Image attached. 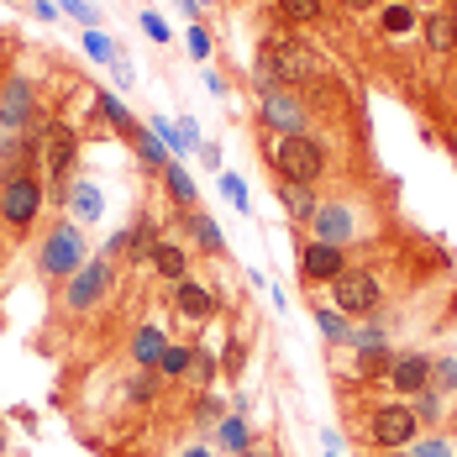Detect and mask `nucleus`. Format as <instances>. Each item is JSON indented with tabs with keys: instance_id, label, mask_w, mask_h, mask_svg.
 I'll list each match as a JSON object with an SVG mask.
<instances>
[{
	"instance_id": "obj_13",
	"label": "nucleus",
	"mask_w": 457,
	"mask_h": 457,
	"mask_svg": "<svg viewBox=\"0 0 457 457\" xmlns=\"http://www.w3.org/2000/svg\"><path fill=\"white\" fill-rule=\"evenodd\" d=\"M420 43H426L431 58H453V53H457V16H453V5H442V11H431V16L420 21Z\"/></svg>"
},
{
	"instance_id": "obj_23",
	"label": "nucleus",
	"mask_w": 457,
	"mask_h": 457,
	"mask_svg": "<svg viewBox=\"0 0 457 457\" xmlns=\"http://www.w3.org/2000/svg\"><path fill=\"white\" fill-rule=\"evenodd\" d=\"M153 269H158V274H163V278H174V284H179V278H184V269H189V263H184V253H179V247H174V242H163V247L153 253Z\"/></svg>"
},
{
	"instance_id": "obj_44",
	"label": "nucleus",
	"mask_w": 457,
	"mask_h": 457,
	"mask_svg": "<svg viewBox=\"0 0 457 457\" xmlns=\"http://www.w3.org/2000/svg\"><path fill=\"white\" fill-rule=\"evenodd\" d=\"M111 69H116V85L127 90V85H132V58H127V53H116V58H111Z\"/></svg>"
},
{
	"instance_id": "obj_37",
	"label": "nucleus",
	"mask_w": 457,
	"mask_h": 457,
	"mask_svg": "<svg viewBox=\"0 0 457 457\" xmlns=\"http://www.w3.org/2000/svg\"><path fill=\"white\" fill-rule=\"evenodd\" d=\"M184 37H189V58H200V63H205V58H211V32H205V27H200V21H195V27H189V32H184Z\"/></svg>"
},
{
	"instance_id": "obj_24",
	"label": "nucleus",
	"mask_w": 457,
	"mask_h": 457,
	"mask_svg": "<svg viewBox=\"0 0 457 457\" xmlns=\"http://www.w3.org/2000/svg\"><path fill=\"white\" fill-rule=\"evenodd\" d=\"M389 368H395V353H389V347L358 353V373H363V378H389Z\"/></svg>"
},
{
	"instance_id": "obj_18",
	"label": "nucleus",
	"mask_w": 457,
	"mask_h": 457,
	"mask_svg": "<svg viewBox=\"0 0 457 457\" xmlns=\"http://www.w3.org/2000/svg\"><path fill=\"white\" fill-rule=\"evenodd\" d=\"M127 137H132V147H137L142 169H153V174H163V169H169V163H174V158H169V147H163V142L153 137V132H142V127H132V132H127Z\"/></svg>"
},
{
	"instance_id": "obj_30",
	"label": "nucleus",
	"mask_w": 457,
	"mask_h": 457,
	"mask_svg": "<svg viewBox=\"0 0 457 457\" xmlns=\"http://www.w3.org/2000/svg\"><path fill=\"white\" fill-rule=\"evenodd\" d=\"M158 247H163V242H158V231L147 227V221L132 227V253H127V258H147V263H153V253H158Z\"/></svg>"
},
{
	"instance_id": "obj_43",
	"label": "nucleus",
	"mask_w": 457,
	"mask_h": 457,
	"mask_svg": "<svg viewBox=\"0 0 457 457\" xmlns=\"http://www.w3.org/2000/svg\"><path fill=\"white\" fill-rule=\"evenodd\" d=\"M353 347H358V353H373V347H384V331H378V326H363V331H353Z\"/></svg>"
},
{
	"instance_id": "obj_27",
	"label": "nucleus",
	"mask_w": 457,
	"mask_h": 457,
	"mask_svg": "<svg viewBox=\"0 0 457 457\" xmlns=\"http://www.w3.org/2000/svg\"><path fill=\"white\" fill-rule=\"evenodd\" d=\"M411 411H415L420 426H436V420H442V389H420L411 400Z\"/></svg>"
},
{
	"instance_id": "obj_25",
	"label": "nucleus",
	"mask_w": 457,
	"mask_h": 457,
	"mask_svg": "<svg viewBox=\"0 0 457 457\" xmlns=\"http://www.w3.org/2000/svg\"><path fill=\"white\" fill-rule=\"evenodd\" d=\"M95 111H100L111 127H121V132H132V127H137V121H132V111H127L116 95H95Z\"/></svg>"
},
{
	"instance_id": "obj_12",
	"label": "nucleus",
	"mask_w": 457,
	"mask_h": 457,
	"mask_svg": "<svg viewBox=\"0 0 457 457\" xmlns=\"http://www.w3.org/2000/svg\"><path fill=\"white\" fill-rule=\"evenodd\" d=\"M431 363H436V358H426V353H400L395 368H389V384H395L405 400H415L420 389H431Z\"/></svg>"
},
{
	"instance_id": "obj_4",
	"label": "nucleus",
	"mask_w": 457,
	"mask_h": 457,
	"mask_svg": "<svg viewBox=\"0 0 457 457\" xmlns=\"http://www.w3.org/2000/svg\"><path fill=\"white\" fill-rule=\"evenodd\" d=\"M37 269H43L47 278H74L79 269H85V231L74 227V221L53 227L47 247L37 253Z\"/></svg>"
},
{
	"instance_id": "obj_50",
	"label": "nucleus",
	"mask_w": 457,
	"mask_h": 457,
	"mask_svg": "<svg viewBox=\"0 0 457 457\" xmlns=\"http://www.w3.org/2000/svg\"><path fill=\"white\" fill-rule=\"evenodd\" d=\"M247 457H274V453H247Z\"/></svg>"
},
{
	"instance_id": "obj_41",
	"label": "nucleus",
	"mask_w": 457,
	"mask_h": 457,
	"mask_svg": "<svg viewBox=\"0 0 457 457\" xmlns=\"http://www.w3.org/2000/svg\"><path fill=\"white\" fill-rule=\"evenodd\" d=\"M142 32H147L153 43H169V21H163L158 11H142Z\"/></svg>"
},
{
	"instance_id": "obj_14",
	"label": "nucleus",
	"mask_w": 457,
	"mask_h": 457,
	"mask_svg": "<svg viewBox=\"0 0 457 457\" xmlns=\"http://www.w3.org/2000/svg\"><path fill=\"white\" fill-rule=\"evenodd\" d=\"M174 305H179V316L195 320V326L216 316V295H211L205 284H195V278H179V284H174Z\"/></svg>"
},
{
	"instance_id": "obj_42",
	"label": "nucleus",
	"mask_w": 457,
	"mask_h": 457,
	"mask_svg": "<svg viewBox=\"0 0 457 457\" xmlns=\"http://www.w3.org/2000/svg\"><path fill=\"white\" fill-rule=\"evenodd\" d=\"M195 420H200V426H216V420H227V411H221V400H211V395H205V400L195 405Z\"/></svg>"
},
{
	"instance_id": "obj_8",
	"label": "nucleus",
	"mask_w": 457,
	"mask_h": 457,
	"mask_svg": "<svg viewBox=\"0 0 457 457\" xmlns=\"http://www.w3.org/2000/svg\"><path fill=\"white\" fill-rule=\"evenodd\" d=\"M111 278H116L111 258H95V263H85L79 274L69 278V289H63V305H69V311H90L95 300H105Z\"/></svg>"
},
{
	"instance_id": "obj_15",
	"label": "nucleus",
	"mask_w": 457,
	"mask_h": 457,
	"mask_svg": "<svg viewBox=\"0 0 457 457\" xmlns=\"http://www.w3.org/2000/svg\"><path fill=\"white\" fill-rule=\"evenodd\" d=\"M311 231H316V242H337V247H347V237H353V211L347 205H331V200H320L316 221H311Z\"/></svg>"
},
{
	"instance_id": "obj_51",
	"label": "nucleus",
	"mask_w": 457,
	"mask_h": 457,
	"mask_svg": "<svg viewBox=\"0 0 457 457\" xmlns=\"http://www.w3.org/2000/svg\"><path fill=\"white\" fill-rule=\"evenodd\" d=\"M453 16H457V0H453Z\"/></svg>"
},
{
	"instance_id": "obj_36",
	"label": "nucleus",
	"mask_w": 457,
	"mask_h": 457,
	"mask_svg": "<svg viewBox=\"0 0 457 457\" xmlns=\"http://www.w3.org/2000/svg\"><path fill=\"white\" fill-rule=\"evenodd\" d=\"M221 195H227V200L237 205V211H242V216L253 211V205H247V184L237 179V174H221Z\"/></svg>"
},
{
	"instance_id": "obj_46",
	"label": "nucleus",
	"mask_w": 457,
	"mask_h": 457,
	"mask_svg": "<svg viewBox=\"0 0 457 457\" xmlns=\"http://www.w3.org/2000/svg\"><path fill=\"white\" fill-rule=\"evenodd\" d=\"M337 5H342V11H373L378 0H337Z\"/></svg>"
},
{
	"instance_id": "obj_17",
	"label": "nucleus",
	"mask_w": 457,
	"mask_h": 457,
	"mask_svg": "<svg viewBox=\"0 0 457 457\" xmlns=\"http://www.w3.org/2000/svg\"><path fill=\"white\" fill-rule=\"evenodd\" d=\"M378 32H384V37H415L420 27H415V5L411 0H389V5H378Z\"/></svg>"
},
{
	"instance_id": "obj_32",
	"label": "nucleus",
	"mask_w": 457,
	"mask_h": 457,
	"mask_svg": "<svg viewBox=\"0 0 457 457\" xmlns=\"http://www.w3.org/2000/svg\"><path fill=\"white\" fill-rule=\"evenodd\" d=\"M184 378H189V384H211V378H216V358L195 347V358H189V373H184Z\"/></svg>"
},
{
	"instance_id": "obj_5",
	"label": "nucleus",
	"mask_w": 457,
	"mask_h": 457,
	"mask_svg": "<svg viewBox=\"0 0 457 457\" xmlns=\"http://www.w3.org/2000/svg\"><path fill=\"white\" fill-rule=\"evenodd\" d=\"M47 189L37 174H5V189H0V216H5V227H32L37 221V211H43Z\"/></svg>"
},
{
	"instance_id": "obj_38",
	"label": "nucleus",
	"mask_w": 457,
	"mask_h": 457,
	"mask_svg": "<svg viewBox=\"0 0 457 457\" xmlns=\"http://www.w3.org/2000/svg\"><path fill=\"white\" fill-rule=\"evenodd\" d=\"M53 5H58V11H69V16H79L85 27H95V21H100V11H95L90 0H53Z\"/></svg>"
},
{
	"instance_id": "obj_33",
	"label": "nucleus",
	"mask_w": 457,
	"mask_h": 457,
	"mask_svg": "<svg viewBox=\"0 0 457 457\" xmlns=\"http://www.w3.org/2000/svg\"><path fill=\"white\" fill-rule=\"evenodd\" d=\"M221 447H231V453H247L253 447V436H247L242 420H221Z\"/></svg>"
},
{
	"instance_id": "obj_9",
	"label": "nucleus",
	"mask_w": 457,
	"mask_h": 457,
	"mask_svg": "<svg viewBox=\"0 0 457 457\" xmlns=\"http://www.w3.org/2000/svg\"><path fill=\"white\" fill-rule=\"evenodd\" d=\"M300 274L311 278V284H337V278L347 274V247H337V242H305L300 247Z\"/></svg>"
},
{
	"instance_id": "obj_19",
	"label": "nucleus",
	"mask_w": 457,
	"mask_h": 457,
	"mask_svg": "<svg viewBox=\"0 0 457 457\" xmlns=\"http://www.w3.org/2000/svg\"><path fill=\"white\" fill-rule=\"evenodd\" d=\"M163 353H169L163 331H158V326H142V331H137V342H132V358H137L142 368H158V363H163Z\"/></svg>"
},
{
	"instance_id": "obj_39",
	"label": "nucleus",
	"mask_w": 457,
	"mask_h": 457,
	"mask_svg": "<svg viewBox=\"0 0 457 457\" xmlns=\"http://www.w3.org/2000/svg\"><path fill=\"white\" fill-rule=\"evenodd\" d=\"M21 137H27V132H16V127L0 116V158H16V153H21Z\"/></svg>"
},
{
	"instance_id": "obj_35",
	"label": "nucleus",
	"mask_w": 457,
	"mask_h": 457,
	"mask_svg": "<svg viewBox=\"0 0 457 457\" xmlns=\"http://www.w3.org/2000/svg\"><path fill=\"white\" fill-rule=\"evenodd\" d=\"M153 137L163 142L169 153H184V147H189V142H184V132H179V127H174V121H163V116L153 121Z\"/></svg>"
},
{
	"instance_id": "obj_34",
	"label": "nucleus",
	"mask_w": 457,
	"mask_h": 457,
	"mask_svg": "<svg viewBox=\"0 0 457 457\" xmlns=\"http://www.w3.org/2000/svg\"><path fill=\"white\" fill-rule=\"evenodd\" d=\"M85 53H90V58H100V63H111V58H116V43H111L100 27H90V32H85Z\"/></svg>"
},
{
	"instance_id": "obj_28",
	"label": "nucleus",
	"mask_w": 457,
	"mask_h": 457,
	"mask_svg": "<svg viewBox=\"0 0 457 457\" xmlns=\"http://www.w3.org/2000/svg\"><path fill=\"white\" fill-rule=\"evenodd\" d=\"M316 326H320L326 342H353V326H347L342 311H316Z\"/></svg>"
},
{
	"instance_id": "obj_3",
	"label": "nucleus",
	"mask_w": 457,
	"mask_h": 457,
	"mask_svg": "<svg viewBox=\"0 0 457 457\" xmlns=\"http://www.w3.org/2000/svg\"><path fill=\"white\" fill-rule=\"evenodd\" d=\"M373 420H368V442L373 447H384V453H400V447H411L415 442V411L411 400H389V405H373Z\"/></svg>"
},
{
	"instance_id": "obj_7",
	"label": "nucleus",
	"mask_w": 457,
	"mask_h": 457,
	"mask_svg": "<svg viewBox=\"0 0 457 457\" xmlns=\"http://www.w3.org/2000/svg\"><path fill=\"white\" fill-rule=\"evenodd\" d=\"M258 116H263V127H269L274 137H300L305 121H311L305 100H300L295 90H269L263 100H258Z\"/></svg>"
},
{
	"instance_id": "obj_1",
	"label": "nucleus",
	"mask_w": 457,
	"mask_h": 457,
	"mask_svg": "<svg viewBox=\"0 0 457 457\" xmlns=\"http://www.w3.org/2000/svg\"><path fill=\"white\" fill-rule=\"evenodd\" d=\"M274 174L284 184H316L326 174V147H320L311 132H300V137H278L274 142Z\"/></svg>"
},
{
	"instance_id": "obj_16",
	"label": "nucleus",
	"mask_w": 457,
	"mask_h": 457,
	"mask_svg": "<svg viewBox=\"0 0 457 457\" xmlns=\"http://www.w3.org/2000/svg\"><path fill=\"white\" fill-rule=\"evenodd\" d=\"M278 205H284V216L295 221V227H311L320 211V200L311 195V184H284L278 179Z\"/></svg>"
},
{
	"instance_id": "obj_48",
	"label": "nucleus",
	"mask_w": 457,
	"mask_h": 457,
	"mask_svg": "<svg viewBox=\"0 0 457 457\" xmlns=\"http://www.w3.org/2000/svg\"><path fill=\"white\" fill-rule=\"evenodd\" d=\"M184 457H211V453H205V447H189V453H184Z\"/></svg>"
},
{
	"instance_id": "obj_11",
	"label": "nucleus",
	"mask_w": 457,
	"mask_h": 457,
	"mask_svg": "<svg viewBox=\"0 0 457 457\" xmlns=\"http://www.w3.org/2000/svg\"><path fill=\"white\" fill-rule=\"evenodd\" d=\"M0 116L16 127V132H32L37 127V105H32V79L27 74H11L5 90H0Z\"/></svg>"
},
{
	"instance_id": "obj_6",
	"label": "nucleus",
	"mask_w": 457,
	"mask_h": 457,
	"mask_svg": "<svg viewBox=\"0 0 457 457\" xmlns=\"http://www.w3.org/2000/svg\"><path fill=\"white\" fill-rule=\"evenodd\" d=\"M331 300L342 316H373L378 300H384V284L373 278V269H347V274L331 284Z\"/></svg>"
},
{
	"instance_id": "obj_10",
	"label": "nucleus",
	"mask_w": 457,
	"mask_h": 457,
	"mask_svg": "<svg viewBox=\"0 0 457 457\" xmlns=\"http://www.w3.org/2000/svg\"><path fill=\"white\" fill-rule=\"evenodd\" d=\"M43 169H47V179H53V189L63 195V179H69V169H74V132H69L63 121H47V132H43Z\"/></svg>"
},
{
	"instance_id": "obj_26",
	"label": "nucleus",
	"mask_w": 457,
	"mask_h": 457,
	"mask_svg": "<svg viewBox=\"0 0 457 457\" xmlns=\"http://www.w3.org/2000/svg\"><path fill=\"white\" fill-rule=\"evenodd\" d=\"M158 384H163V373H158V368H142L137 378L127 384V400H132V405H147V400L158 395Z\"/></svg>"
},
{
	"instance_id": "obj_22",
	"label": "nucleus",
	"mask_w": 457,
	"mask_h": 457,
	"mask_svg": "<svg viewBox=\"0 0 457 457\" xmlns=\"http://www.w3.org/2000/svg\"><path fill=\"white\" fill-rule=\"evenodd\" d=\"M163 179H169V195H174V205H184V211H189V205H195V179L184 174V163H169V169H163Z\"/></svg>"
},
{
	"instance_id": "obj_40",
	"label": "nucleus",
	"mask_w": 457,
	"mask_h": 457,
	"mask_svg": "<svg viewBox=\"0 0 457 457\" xmlns=\"http://www.w3.org/2000/svg\"><path fill=\"white\" fill-rule=\"evenodd\" d=\"M431 384H436V389H457V358L431 363Z\"/></svg>"
},
{
	"instance_id": "obj_31",
	"label": "nucleus",
	"mask_w": 457,
	"mask_h": 457,
	"mask_svg": "<svg viewBox=\"0 0 457 457\" xmlns=\"http://www.w3.org/2000/svg\"><path fill=\"white\" fill-rule=\"evenodd\" d=\"M189 358H195V347H169L163 363H158V373H163V378H184V373H189Z\"/></svg>"
},
{
	"instance_id": "obj_45",
	"label": "nucleus",
	"mask_w": 457,
	"mask_h": 457,
	"mask_svg": "<svg viewBox=\"0 0 457 457\" xmlns=\"http://www.w3.org/2000/svg\"><path fill=\"white\" fill-rule=\"evenodd\" d=\"M411 457H453V447H447V442H415Z\"/></svg>"
},
{
	"instance_id": "obj_47",
	"label": "nucleus",
	"mask_w": 457,
	"mask_h": 457,
	"mask_svg": "<svg viewBox=\"0 0 457 457\" xmlns=\"http://www.w3.org/2000/svg\"><path fill=\"white\" fill-rule=\"evenodd\" d=\"M184 11H189V16H195V11H200V5H216V0H179Z\"/></svg>"
},
{
	"instance_id": "obj_21",
	"label": "nucleus",
	"mask_w": 457,
	"mask_h": 457,
	"mask_svg": "<svg viewBox=\"0 0 457 457\" xmlns=\"http://www.w3.org/2000/svg\"><path fill=\"white\" fill-rule=\"evenodd\" d=\"M284 21H320L326 16V0H274Z\"/></svg>"
},
{
	"instance_id": "obj_20",
	"label": "nucleus",
	"mask_w": 457,
	"mask_h": 457,
	"mask_svg": "<svg viewBox=\"0 0 457 457\" xmlns=\"http://www.w3.org/2000/svg\"><path fill=\"white\" fill-rule=\"evenodd\" d=\"M189 231H195V242H200L205 253H227V237H221V227H216L211 216H200V211H189Z\"/></svg>"
},
{
	"instance_id": "obj_29",
	"label": "nucleus",
	"mask_w": 457,
	"mask_h": 457,
	"mask_svg": "<svg viewBox=\"0 0 457 457\" xmlns=\"http://www.w3.org/2000/svg\"><path fill=\"white\" fill-rule=\"evenodd\" d=\"M69 200H74V211H79V221H95V216L105 211V200H100V189H95V184H79V189H74Z\"/></svg>"
},
{
	"instance_id": "obj_2",
	"label": "nucleus",
	"mask_w": 457,
	"mask_h": 457,
	"mask_svg": "<svg viewBox=\"0 0 457 457\" xmlns=\"http://www.w3.org/2000/svg\"><path fill=\"white\" fill-rule=\"evenodd\" d=\"M263 53L278 63L284 90H289V85H316V79H326V58H320L316 47H305L300 37H284V32H274V37L263 43Z\"/></svg>"
},
{
	"instance_id": "obj_49",
	"label": "nucleus",
	"mask_w": 457,
	"mask_h": 457,
	"mask_svg": "<svg viewBox=\"0 0 457 457\" xmlns=\"http://www.w3.org/2000/svg\"><path fill=\"white\" fill-rule=\"evenodd\" d=\"M411 5H436V11H442V0H411Z\"/></svg>"
}]
</instances>
